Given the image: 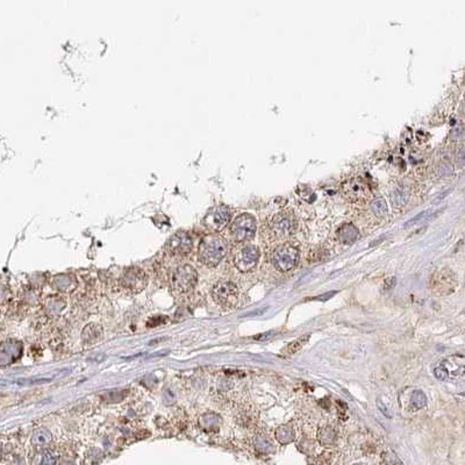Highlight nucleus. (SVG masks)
I'll return each instance as SVG.
<instances>
[{
    "label": "nucleus",
    "mask_w": 465,
    "mask_h": 465,
    "mask_svg": "<svg viewBox=\"0 0 465 465\" xmlns=\"http://www.w3.org/2000/svg\"><path fill=\"white\" fill-rule=\"evenodd\" d=\"M228 250L227 242L219 235H207L199 244V259L205 265L216 266Z\"/></svg>",
    "instance_id": "1"
},
{
    "label": "nucleus",
    "mask_w": 465,
    "mask_h": 465,
    "mask_svg": "<svg viewBox=\"0 0 465 465\" xmlns=\"http://www.w3.org/2000/svg\"><path fill=\"white\" fill-rule=\"evenodd\" d=\"M197 279H198V275L196 270L188 264H184L173 271L171 278L172 287L176 292L186 293L196 286Z\"/></svg>",
    "instance_id": "2"
},
{
    "label": "nucleus",
    "mask_w": 465,
    "mask_h": 465,
    "mask_svg": "<svg viewBox=\"0 0 465 465\" xmlns=\"http://www.w3.org/2000/svg\"><path fill=\"white\" fill-rule=\"evenodd\" d=\"M299 259L298 250L290 244L278 247L273 254V264L282 273L289 271L297 265Z\"/></svg>",
    "instance_id": "3"
},
{
    "label": "nucleus",
    "mask_w": 465,
    "mask_h": 465,
    "mask_svg": "<svg viewBox=\"0 0 465 465\" xmlns=\"http://www.w3.org/2000/svg\"><path fill=\"white\" fill-rule=\"evenodd\" d=\"M231 235L235 241L244 242L254 238L256 232L255 218L250 214L239 215L231 224Z\"/></svg>",
    "instance_id": "4"
},
{
    "label": "nucleus",
    "mask_w": 465,
    "mask_h": 465,
    "mask_svg": "<svg viewBox=\"0 0 465 465\" xmlns=\"http://www.w3.org/2000/svg\"><path fill=\"white\" fill-rule=\"evenodd\" d=\"M213 299L223 307H234L239 301V291L235 284L230 282H220L213 287Z\"/></svg>",
    "instance_id": "5"
},
{
    "label": "nucleus",
    "mask_w": 465,
    "mask_h": 465,
    "mask_svg": "<svg viewBox=\"0 0 465 465\" xmlns=\"http://www.w3.org/2000/svg\"><path fill=\"white\" fill-rule=\"evenodd\" d=\"M259 250L255 246H246L239 249L234 255V264L240 271L248 273L257 265Z\"/></svg>",
    "instance_id": "6"
},
{
    "label": "nucleus",
    "mask_w": 465,
    "mask_h": 465,
    "mask_svg": "<svg viewBox=\"0 0 465 465\" xmlns=\"http://www.w3.org/2000/svg\"><path fill=\"white\" fill-rule=\"evenodd\" d=\"M273 229L279 238H289L297 230V220L291 213H279L273 220Z\"/></svg>",
    "instance_id": "7"
},
{
    "label": "nucleus",
    "mask_w": 465,
    "mask_h": 465,
    "mask_svg": "<svg viewBox=\"0 0 465 465\" xmlns=\"http://www.w3.org/2000/svg\"><path fill=\"white\" fill-rule=\"evenodd\" d=\"M193 242L191 236L185 231H179L173 235L168 243V250L173 256L187 255L192 250Z\"/></svg>",
    "instance_id": "8"
},
{
    "label": "nucleus",
    "mask_w": 465,
    "mask_h": 465,
    "mask_svg": "<svg viewBox=\"0 0 465 465\" xmlns=\"http://www.w3.org/2000/svg\"><path fill=\"white\" fill-rule=\"evenodd\" d=\"M147 276L140 269H131L122 277V286L133 293L141 292L147 286Z\"/></svg>",
    "instance_id": "9"
},
{
    "label": "nucleus",
    "mask_w": 465,
    "mask_h": 465,
    "mask_svg": "<svg viewBox=\"0 0 465 465\" xmlns=\"http://www.w3.org/2000/svg\"><path fill=\"white\" fill-rule=\"evenodd\" d=\"M230 213L226 206H218L208 213L205 218V224L211 230L219 231L229 221Z\"/></svg>",
    "instance_id": "10"
},
{
    "label": "nucleus",
    "mask_w": 465,
    "mask_h": 465,
    "mask_svg": "<svg viewBox=\"0 0 465 465\" xmlns=\"http://www.w3.org/2000/svg\"><path fill=\"white\" fill-rule=\"evenodd\" d=\"M21 354V345L15 341H7L0 344V366L9 365Z\"/></svg>",
    "instance_id": "11"
},
{
    "label": "nucleus",
    "mask_w": 465,
    "mask_h": 465,
    "mask_svg": "<svg viewBox=\"0 0 465 465\" xmlns=\"http://www.w3.org/2000/svg\"><path fill=\"white\" fill-rule=\"evenodd\" d=\"M337 238L342 243L352 244L358 238V229L353 224H344L338 229Z\"/></svg>",
    "instance_id": "12"
},
{
    "label": "nucleus",
    "mask_w": 465,
    "mask_h": 465,
    "mask_svg": "<svg viewBox=\"0 0 465 465\" xmlns=\"http://www.w3.org/2000/svg\"><path fill=\"white\" fill-rule=\"evenodd\" d=\"M344 191L350 198L353 199H360L363 198L365 195V186L364 184L360 182V180H352V182L345 185Z\"/></svg>",
    "instance_id": "13"
},
{
    "label": "nucleus",
    "mask_w": 465,
    "mask_h": 465,
    "mask_svg": "<svg viewBox=\"0 0 465 465\" xmlns=\"http://www.w3.org/2000/svg\"><path fill=\"white\" fill-rule=\"evenodd\" d=\"M318 441L320 442V444L326 445V447H328V445H333L335 443V441H336V433H335V431L332 427H329V425H325V427L319 429Z\"/></svg>",
    "instance_id": "14"
},
{
    "label": "nucleus",
    "mask_w": 465,
    "mask_h": 465,
    "mask_svg": "<svg viewBox=\"0 0 465 465\" xmlns=\"http://www.w3.org/2000/svg\"><path fill=\"white\" fill-rule=\"evenodd\" d=\"M408 199H409V192L407 188H405V187L397 188V190L393 191L392 196H391L392 205L396 208L404 207L405 205L408 203Z\"/></svg>",
    "instance_id": "15"
},
{
    "label": "nucleus",
    "mask_w": 465,
    "mask_h": 465,
    "mask_svg": "<svg viewBox=\"0 0 465 465\" xmlns=\"http://www.w3.org/2000/svg\"><path fill=\"white\" fill-rule=\"evenodd\" d=\"M275 436L281 444H289L293 442L294 440V433L292 428L289 427V425H281V427L277 428Z\"/></svg>",
    "instance_id": "16"
},
{
    "label": "nucleus",
    "mask_w": 465,
    "mask_h": 465,
    "mask_svg": "<svg viewBox=\"0 0 465 465\" xmlns=\"http://www.w3.org/2000/svg\"><path fill=\"white\" fill-rule=\"evenodd\" d=\"M434 281L436 282V289L437 290H448V289H450V291L454 290V286H455V277H451V278H449L448 277V273L447 271H444V273L442 274H439L437 275V278L434 279Z\"/></svg>",
    "instance_id": "17"
},
{
    "label": "nucleus",
    "mask_w": 465,
    "mask_h": 465,
    "mask_svg": "<svg viewBox=\"0 0 465 465\" xmlns=\"http://www.w3.org/2000/svg\"><path fill=\"white\" fill-rule=\"evenodd\" d=\"M371 211L377 218H384L388 214V204L384 198H376L371 203Z\"/></svg>",
    "instance_id": "18"
},
{
    "label": "nucleus",
    "mask_w": 465,
    "mask_h": 465,
    "mask_svg": "<svg viewBox=\"0 0 465 465\" xmlns=\"http://www.w3.org/2000/svg\"><path fill=\"white\" fill-rule=\"evenodd\" d=\"M427 405V397L422 391H414L411 397V408L413 411L422 409Z\"/></svg>",
    "instance_id": "19"
},
{
    "label": "nucleus",
    "mask_w": 465,
    "mask_h": 465,
    "mask_svg": "<svg viewBox=\"0 0 465 465\" xmlns=\"http://www.w3.org/2000/svg\"><path fill=\"white\" fill-rule=\"evenodd\" d=\"M255 445H256V449H257L259 452H262V454H270V452H274L275 450L274 444L271 443L265 436H262V435L256 437Z\"/></svg>",
    "instance_id": "20"
},
{
    "label": "nucleus",
    "mask_w": 465,
    "mask_h": 465,
    "mask_svg": "<svg viewBox=\"0 0 465 465\" xmlns=\"http://www.w3.org/2000/svg\"><path fill=\"white\" fill-rule=\"evenodd\" d=\"M308 338H309V335H303V336H301L300 338H298V340H295L294 342H292V343H290L289 345H287L286 348L283 350V353L290 354V355L297 353L298 350L300 349L307 341H308Z\"/></svg>",
    "instance_id": "21"
},
{
    "label": "nucleus",
    "mask_w": 465,
    "mask_h": 465,
    "mask_svg": "<svg viewBox=\"0 0 465 465\" xmlns=\"http://www.w3.org/2000/svg\"><path fill=\"white\" fill-rule=\"evenodd\" d=\"M50 437L51 435L49 432L45 431V429H40V431L35 432V434L33 435V443L42 447V445H45L49 442Z\"/></svg>",
    "instance_id": "22"
},
{
    "label": "nucleus",
    "mask_w": 465,
    "mask_h": 465,
    "mask_svg": "<svg viewBox=\"0 0 465 465\" xmlns=\"http://www.w3.org/2000/svg\"><path fill=\"white\" fill-rule=\"evenodd\" d=\"M202 421L204 422L203 427H204V429H206V431H213V429L218 428L219 419H218V416H216L215 414L205 415L202 419Z\"/></svg>",
    "instance_id": "23"
},
{
    "label": "nucleus",
    "mask_w": 465,
    "mask_h": 465,
    "mask_svg": "<svg viewBox=\"0 0 465 465\" xmlns=\"http://www.w3.org/2000/svg\"><path fill=\"white\" fill-rule=\"evenodd\" d=\"M429 213H431L429 211H423V212H421L420 214H417V215L414 216V218H412L411 220H408V221L405 223V226H404V227H405V228L413 227V226H415V224H417V223L422 222L423 220L429 215Z\"/></svg>",
    "instance_id": "24"
},
{
    "label": "nucleus",
    "mask_w": 465,
    "mask_h": 465,
    "mask_svg": "<svg viewBox=\"0 0 465 465\" xmlns=\"http://www.w3.org/2000/svg\"><path fill=\"white\" fill-rule=\"evenodd\" d=\"M436 175L439 177H450L452 175V168L449 163H441L437 169Z\"/></svg>",
    "instance_id": "25"
},
{
    "label": "nucleus",
    "mask_w": 465,
    "mask_h": 465,
    "mask_svg": "<svg viewBox=\"0 0 465 465\" xmlns=\"http://www.w3.org/2000/svg\"><path fill=\"white\" fill-rule=\"evenodd\" d=\"M434 374H435V377L437 378V379L447 380L448 376H449V372H448V369L445 368L444 364H440L439 366H436V368H435Z\"/></svg>",
    "instance_id": "26"
},
{
    "label": "nucleus",
    "mask_w": 465,
    "mask_h": 465,
    "mask_svg": "<svg viewBox=\"0 0 465 465\" xmlns=\"http://www.w3.org/2000/svg\"><path fill=\"white\" fill-rule=\"evenodd\" d=\"M384 463L386 464H400L401 460L397 458V456L393 452H385L384 454Z\"/></svg>",
    "instance_id": "27"
},
{
    "label": "nucleus",
    "mask_w": 465,
    "mask_h": 465,
    "mask_svg": "<svg viewBox=\"0 0 465 465\" xmlns=\"http://www.w3.org/2000/svg\"><path fill=\"white\" fill-rule=\"evenodd\" d=\"M377 406H378V408L380 409V412L383 413V414H384L386 417H391V416H392V415H391V413L389 412L388 407H386L383 401H381L380 399H378V400H377Z\"/></svg>",
    "instance_id": "28"
},
{
    "label": "nucleus",
    "mask_w": 465,
    "mask_h": 465,
    "mask_svg": "<svg viewBox=\"0 0 465 465\" xmlns=\"http://www.w3.org/2000/svg\"><path fill=\"white\" fill-rule=\"evenodd\" d=\"M273 334H274V332H269V333L262 334L261 336H257L256 338H257V340H265V338H269V337L273 336Z\"/></svg>",
    "instance_id": "29"
},
{
    "label": "nucleus",
    "mask_w": 465,
    "mask_h": 465,
    "mask_svg": "<svg viewBox=\"0 0 465 465\" xmlns=\"http://www.w3.org/2000/svg\"><path fill=\"white\" fill-rule=\"evenodd\" d=\"M335 292H330V293H327L325 295H321V297H318L317 299L318 300H326V299H329V297H332V295H334Z\"/></svg>",
    "instance_id": "30"
}]
</instances>
